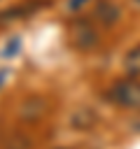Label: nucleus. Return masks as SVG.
I'll list each match as a JSON object with an SVG mask.
<instances>
[{"label":"nucleus","mask_w":140,"mask_h":149,"mask_svg":"<svg viewBox=\"0 0 140 149\" xmlns=\"http://www.w3.org/2000/svg\"><path fill=\"white\" fill-rule=\"evenodd\" d=\"M70 37H72V44L77 49H91L98 42V35H96L93 26L86 23V21H77L72 26V30H70Z\"/></svg>","instance_id":"nucleus-1"},{"label":"nucleus","mask_w":140,"mask_h":149,"mask_svg":"<svg viewBox=\"0 0 140 149\" xmlns=\"http://www.w3.org/2000/svg\"><path fill=\"white\" fill-rule=\"evenodd\" d=\"M119 102L124 105H140V84H133V81H126V84H119L112 93Z\"/></svg>","instance_id":"nucleus-2"},{"label":"nucleus","mask_w":140,"mask_h":149,"mask_svg":"<svg viewBox=\"0 0 140 149\" xmlns=\"http://www.w3.org/2000/svg\"><path fill=\"white\" fill-rule=\"evenodd\" d=\"M96 16L103 21V23H114L117 21V16H119V9H117V5H112L110 0H100L98 5H96Z\"/></svg>","instance_id":"nucleus-3"},{"label":"nucleus","mask_w":140,"mask_h":149,"mask_svg":"<svg viewBox=\"0 0 140 149\" xmlns=\"http://www.w3.org/2000/svg\"><path fill=\"white\" fill-rule=\"evenodd\" d=\"M19 49H21V40L19 37H9L5 42V47H2V58H14L19 54Z\"/></svg>","instance_id":"nucleus-4"},{"label":"nucleus","mask_w":140,"mask_h":149,"mask_svg":"<svg viewBox=\"0 0 140 149\" xmlns=\"http://www.w3.org/2000/svg\"><path fill=\"white\" fill-rule=\"evenodd\" d=\"M126 70L128 72H140V47H135L133 51H128V56H126Z\"/></svg>","instance_id":"nucleus-5"},{"label":"nucleus","mask_w":140,"mask_h":149,"mask_svg":"<svg viewBox=\"0 0 140 149\" xmlns=\"http://www.w3.org/2000/svg\"><path fill=\"white\" fill-rule=\"evenodd\" d=\"M84 2H86V0H70V9H79Z\"/></svg>","instance_id":"nucleus-6"},{"label":"nucleus","mask_w":140,"mask_h":149,"mask_svg":"<svg viewBox=\"0 0 140 149\" xmlns=\"http://www.w3.org/2000/svg\"><path fill=\"white\" fill-rule=\"evenodd\" d=\"M2 79H5V72H0V84H2Z\"/></svg>","instance_id":"nucleus-7"},{"label":"nucleus","mask_w":140,"mask_h":149,"mask_svg":"<svg viewBox=\"0 0 140 149\" xmlns=\"http://www.w3.org/2000/svg\"><path fill=\"white\" fill-rule=\"evenodd\" d=\"M138 2H140V0H138Z\"/></svg>","instance_id":"nucleus-8"}]
</instances>
